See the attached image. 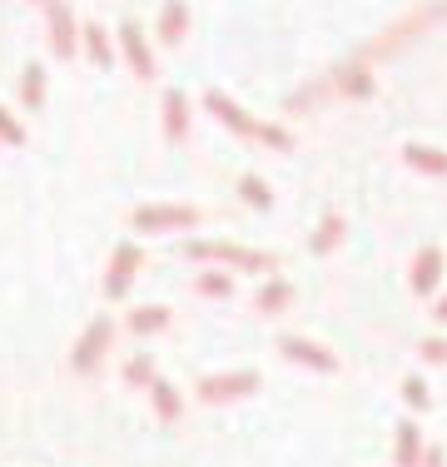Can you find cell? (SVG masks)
I'll return each instance as SVG.
<instances>
[{"mask_svg": "<svg viewBox=\"0 0 447 467\" xmlns=\"http://www.w3.org/2000/svg\"><path fill=\"white\" fill-rule=\"evenodd\" d=\"M115 46L120 55H125V65H130V75L134 80H160V60H154V50H150V40H144V30L134 26V20H120V30H115Z\"/></svg>", "mask_w": 447, "mask_h": 467, "instance_id": "obj_5", "label": "cell"}, {"mask_svg": "<svg viewBox=\"0 0 447 467\" xmlns=\"http://www.w3.org/2000/svg\"><path fill=\"white\" fill-rule=\"evenodd\" d=\"M36 5H55V0H36Z\"/></svg>", "mask_w": 447, "mask_h": 467, "instance_id": "obj_31", "label": "cell"}, {"mask_svg": "<svg viewBox=\"0 0 447 467\" xmlns=\"http://www.w3.org/2000/svg\"><path fill=\"white\" fill-rule=\"evenodd\" d=\"M20 105H26V109L45 105V65H36V60L20 70Z\"/></svg>", "mask_w": 447, "mask_h": 467, "instance_id": "obj_20", "label": "cell"}, {"mask_svg": "<svg viewBox=\"0 0 447 467\" xmlns=\"http://www.w3.org/2000/svg\"><path fill=\"white\" fill-rule=\"evenodd\" d=\"M422 462V432L418 422H398V467H418Z\"/></svg>", "mask_w": 447, "mask_h": 467, "instance_id": "obj_21", "label": "cell"}, {"mask_svg": "<svg viewBox=\"0 0 447 467\" xmlns=\"http://www.w3.org/2000/svg\"><path fill=\"white\" fill-rule=\"evenodd\" d=\"M288 304H294V284H288V279H264V284H259V294H254V308H259L264 318L284 314Z\"/></svg>", "mask_w": 447, "mask_h": 467, "instance_id": "obj_16", "label": "cell"}, {"mask_svg": "<svg viewBox=\"0 0 447 467\" xmlns=\"http://www.w3.org/2000/svg\"><path fill=\"white\" fill-rule=\"evenodd\" d=\"M179 254L194 264H224V269H244V274H274V254H254V249H239L229 239H189L179 244Z\"/></svg>", "mask_w": 447, "mask_h": 467, "instance_id": "obj_1", "label": "cell"}, {"mask_svg": "<svg viewBox=\"0 0 447 467\" xmlns=\"http://www.w3.org/2000/svg\"><path fill=\"white\" fill-rule=\"evenodd\" d=\"M432 324L447 328V294H438V304H432Z\"/></svg>", "mask_w": 447, "mask_h": 467, "instance_id": "obj_30", "label": "cell"}, {"mask_svg": "<svg viewBox=\"0 0 447 467\" xmlns=\"http://www.w3.org/2000/svg\"><path fill=\"white\" fill-rule=\"evenodd\" d=\"M140 269H144V249L134 239H125L115 254H109V269H105V298L109 304H120V298L130 294V284H134Z\"/></svg>", "mask_w": 447, "mask_h": 467, "instance_id": "obj_7", "label": "cell"}, {"mask_svg": "<svg viewBox=\"0 0 447 467\" xmlns=\"http://www.w3.org/2000/svg\"><path fill=\"white\" fill-rule=\"evenodd\" d=\"M0 144H10V150H20V144H26V125H20L5 105H0Z\"/></svg>", "mask_w": 447, "mask_h": 467, "instance_id": "obj_25", "label": "cell"}, {"mask_svg": "<svg viewBox=\"0 0 447 467\" xmlns=\"http://www.w3.org/2000/svg\"><path fill=\"white\" fill-rule=\"evenodd\" d=\"M402 403H408L412 413H428V408H432V388L422 383V373H408V378H402Z\"/></svg>", "mask_w": 447, "mask_h": 467, "instance_id": "obj_23", "label": "cell"}, {"mask_svg": "<svg viewBox=\"0 0 447 467\" xmlns=\"http://www.w3.org/2000/svg\"><path fill=\"white\" fill-rule=\"evenodd\" d=\"M109 343H115V318H109V314L89 318L85 333L75 338V348H70V368H75V373H95L99 363H105Z\"/></svg>", "mask_w": 447, "mask_h": 467, "instance_id": "obj_3", "label": "cell"}, {"mask_svg": "<svg viewBox=\"0 0 447 467\" xmlns=\"http://www.w3.org/2000/svg\"><path fill=\"white\" fill-rule=\"evenodd\" d=\"M259 144H268V150H278V154H288L294 150V135H288L284 125H259V135H254Z\"/></svg>", "mask_w": 447, "mask_h": 467, "instance_id": "obj_26", "label": "cell"}, {"mask_svg": "<svg viewBox=\"0 0 447 467\" xmlns=\"http://www.w3.org/2000/svg\"><path fill=\"white\" fill-rule=\"evenodd\" d=\"M402 164L418 170V174H432V180H447V150H438V144L408 140V144H402Z\"/></svg>", "mask_w": 447, "mask_h": 467, "instance_id": "obj_13", "label": "cell"}, {"mask_svg": "<svg viewBox=\"0 0 447 467\" xmlns=\"http://www.w3.org/2000/svg\"><path fill=\"white\" fill-rule=\"evenodd\" d=\"M199 219H204L199 204H140V209H130L134 234H174V229H194Z\"/></svg>", "mask_w": 447, "mask_h": 467, "instance_id": "obj_2", "label": "cell"}, {"mask_svg": "<svg viewBox=\"0 0 447 467\" xmlns=\"http://www.w3.org/2000/svg\"><path fill=\"white\" fill-rule=\"evenodd\" d=\"M125 328L134 333V338H150V333H164L170 328V308L164 304H140L125 314Z\"/></svg>", "mask_w": 447, "mask_h": 467, "instance_id": "obj_15", "label": "cell"}, {"mask_svg": "<svg viewBox=\"0 0 447 467\" xmlns=\"http://www.w3.org/2000/svg\"><path fill=\"white\" fill-rule=\"evenodd\" d=\"M80 20H75L70 0H55V5H45V36H50V55H60V60H70V55H80Z\"/></svg>", "mask_w": 447, "mask_h": 467, "instance_id": "obj_6", "label": "cell"}, {"mask_svg": "<svg viewBox=\"0 0 447 467\" xmlns=\"http://www.w3.org/2000/svg\"><path fill=\"white\" fill-rule=\"evenodd\" d=\"M442 269H447V254L438 244H422L418 254H412V269H408V288L418 298H432L442 288Z\"/></svg>", "mask_w": 447, "mask_h": 467, "instance_id": "obj_9", "label": "cell"}, {"mask_svg": "<svg viewBox=\"0 0 447 467\" xmlns=\"http://www.w3.org/2000/svg\"><path fill=\"white\" fill-rule=\"evenodd\" d=\"M80 55L95 70H109V65H115V36H105V26H85L80 30Z\"/></svg>", "mask_w": 447, "mask_h": 467, "instance_id": "obj_14", "label": "cell"}, {"mask_svg": "<svg viewBox=\"0 0 447 467\" xmlns=\"http://www.w3.org/2000/svg\"><path fill=\"white\" fill-rule=\"evenodd\" d=\"M418 358L422 363H447V333H428V338L418 343Z\"/></svg>", "mask_w": 447, "mask_h": 467, "instance_id": "obj_27", "label": "cell"}, {"mask_svg": "<svg viewBox=\"0 0 447 467\" xmlns=\"http://www.w3.org/2000/svg\"><path fill=\"white\" fill-rule=\"evenodd\" d=\"M418 467H447L442 448H422V462H418Z\"/></svg>", "mask_w": 447, "mask_h": 467, "instance_id": "obj_29", "label": "cell"}, {"mask_svg": "<svg viewBox=\"0 0 447 467\" xmlns=\"http://www.w3.org/2000/svg\"><path fill=\"white\" fill-rule=\"evenodd\" d=\"M189 26H194V10H189L184 0H164L160 20H154V40H160V46H184Z\"/></svg>", "mask_w": 447, "mask_h": 467, "instance_id": "obj_11", "label": "cell"}, {"mask_svg": "<svg viewBox=\"0 0 447 467\" xmlns=\"http://www.w3.org/2000/svg\"><path fill=\"white\" fill-rule=\"evenodd\" d=\"M194 288H199L204 298H234V274H229V269H204V274L194 279Z\"/></svg>", "mask_w": 447, "mask_h": 467, "instance_id": "obj_22", "label": "cell"}, {"mask_svg": "<svg viewBox=\"0 0 447 467\" xmlns=\"http://www.w3.org/2000/svg\"><path fill=\"white\" fill-rule=\"evenodd\" d=\"M278 353H284L288 363H298V368L338 373V358H333V348H323V343H313V338H298V333H278Z\"/></svg>", "mask_w": 447, "mask_h": 467, "instance_id": "obj_10", "label": "cell"}, {"mask_svg": "<svg viewBox=\"0 0 447 467\" xmlns=\"http://www.w3.org/2000/svg\"><path fill=\"white\" fill-rule=\"evenodd\" d=\"M204 109L219 119L224 130H229V135H239V140H254V135H259V119H254L234 95H224L219 85H209V90H204Z\"/></svg>", "mask_w": 447, "mask_h": 467, "instance_id": "obj_8", "label": "cell"}, {"mask_svg": "<svg viewBox=\"0 0 447 467\" xmlns=\"http://www.w3.org/2000/svg\"><path fill=\"white\" fill-rule=\"evenodd\" d=\"M338 90L348 99H368V95H373V80H368V70H353V75H343V80H338Z\"/></svg>", "mask_w": 447, "mask_h": 467, "instance_id": "obj_28", "label": "cell"}, {"mask_svg": "<svg viewBox=\"0 0 447 467\" xmlns=\"http://www.w3.org/2000/svg\"><path fill=\"white\" fill-rule=\"evenodd\" d=\"M199 403H239V398L259 393V373L254 368H234V373H209L199 378Z\"/></svg>", "mask_w": 447, "mask_h": 467, "instance_id": "obj_4", "label": "cell"}, {"mask_svg": "<svg viewBox=\"0 0 447 467\" xmlns=\"http://www.w3.org/2000/svg\"><path fill=\"white\" fill-rule=\"evenodd\" d=\"M154 378H160V373H154V358H150V353H134V358L125 363V388H150Z\"/></svg>", "mask_w": 447, "mask_h": 467, "instance_id": "obj_24", "label": "cell"}, {"mask_svg": "<svg viewBox=\"0 0 447 467\" xmlns=\"http://www.w3.org/2000/svg\"><path fill=\"white\" fill-rule=\"evenodd\" d=\"M343 234H348V219H343L338 209H328V214L318 219V229H313V244H308V249H313V254H333V249L343 244Z\"/></svg>", "mask_w": 447, "mask_h": 467, "instance_id": "obj_18", "label": "cell"}, {"mask_svg": "<svg viewBox=\"0 0 447 467\" xmlns=\"http://www.w3.org/2000/svg\"><path fill=\"white\" fill-rule=\"evenodd\" d=\"M150 403H154V418H160V422H179V418H184V398H179V388L164 383V378H154V383H150Z\"/></svg>", "mask_w": 447, "mask_h": 467, "instance_id": "obj_17", "label": "cell"}, {"mask_svg": "<svg viewBox=\"0 0 447 467\" xmlns=\"http://www.w3.org/2000/svg\"><path fill=\"white\" fill-rule=\"evenodd\" d=\"M234 189H239V199H244V204H249V209H259V214H268V209H274V184H268L264 180V174H239V184H234Z\"/></svg>", "mask_w": 447, "mask_h": 467, "instance_id": "obj_19", "label": "cell"}, {"mask_svg": "<svg viewBox=\"0 0 447 467\" xmlns=\"http://www.w3.org/2000/svg\"><path fill=\"white\" fill-rule=\"evenodd\" d=\"M160 119H164V140H170V144H184V140H189V95H184V90H164Z\"/></svg>", "mask_w": 447, "mask_h": 467, "instance_id": "obj_12", "label": "cell"}]
</instances>
